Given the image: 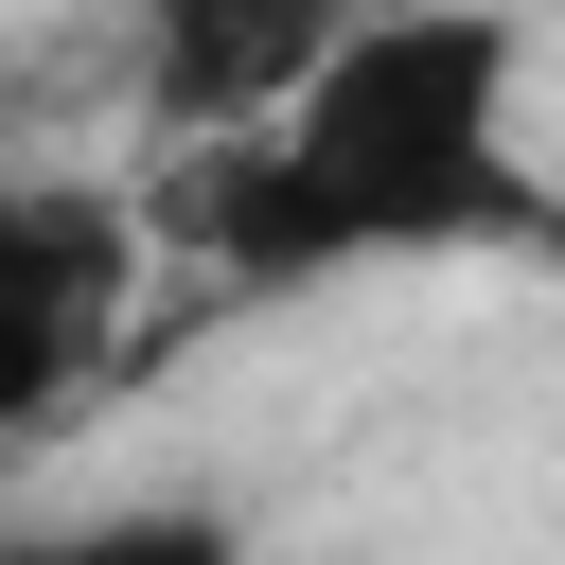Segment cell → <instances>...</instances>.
<instances>
[{
	"label": "cell",
	"instance_id": "3",
	"mask_svg": "<svg viewBox=\"0 0 565 565\" xmlns=\"http://www.w3.org/2000/svg\"><path fill=\"white\" fill-rule=\"evenodd\" d=\"M335 35H353V0H141V106L177 141H247Z\"/></svg>",
	"mask_w": 565,
	"mask_h": 565
},
{
	"label": "cell",
	"instance_id": "1",
	"mask_svg": "<svg viewBox=\"0 0 565 565\" xmlns=\"http://www.w3.org/2000/svg\"><path fill=\"white\" fill-rule=\"evenodd\" d=\"M194 247L247 300L565 247V177L530 159V35L494 0H353V35L247 141H212Z\"/></svg>",
	"mask_w": 565,
	"mask_h": 565
},
{
	"label": "cell",
	"instance_id": "4",
	"mask_svg": "<svg viewBox=\"0 0 565 565\" xmlns=\"http://www.w3.org/2000/svg\"><path fill=\"white\" fill-rule=\"evenodd\" d=\"M0 565H265L212 494H106V512H35L0 530Z\"/></svg>",
	"mask_w": 565,
	"mask_h": 565
},
{
	"label": "cell",
	"instance_id": "2",
	"mask_svg": "<svg viewBox=\"0 0 565 565\" xmlns=\"http://www.w3.org/2000/svg\"><path fill=\"white\" fill-rule=\"evenodd\" d=\"M124 282H141V230H124V194L0 177V441H35V424L88 388V353H106Z\"/></svg>",
	"mask_w": 565,
	"mask_h": 565
}]
</instances>
